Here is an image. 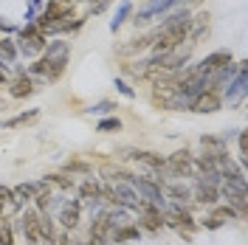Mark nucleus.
Listing matches in <instances>:
<instances>
[{
    "instance_id": "obj_1",
    "label": "nucleus",
    "mask_w": 248,
    "mask_h": 245,
    "mask_svg": "<svg viewBox=\"0 0 248 245\" xmlns=\"http://www.w3.org/2000/svg\"><path fill=\"white\" fill-rule=\"evenodd\" d=\"M68 57H71V43H65V40L48 43L46 51H43V57L29 68V77H43L46 82H57L65 74Z\"/></svg>"
},
{
    "instance_id": "obj_2",
    "label": "nucleus",
    "mask_w": 248,
    "mask_h": 245,
    "mask_svg": "<svg viewBox=\"0 0 248 245\" xmlns=\"http://www.w3.org/2000/svg\"><path fill=\"white\" fill-rule=\"evenodd\" d=\"M15 43H20V46H17V54H23V57H37V54L46 51L48 34H43L40 26L31 20V23H26L23 29H17V40Z\"/></svg>"
},
{
    "instance_id": "obj_3",
    "label": "nucleus",
    "mask_w": 248,
    "mask_h": 245,
    "mask_svg": "<svg viewBox=\"0 0 248 245\" xmlns=\"http://www.w3.org/2000/svg\"><path fill=\"white\" fill-rule=\"evenodd\" d=\"M181 6H184V0H147V3L139 9V15L133 17V23H136V29H141V26L153 23L155 17L170 15V12L181 9Z\"/></svg>"
},
{
    "instance_id": "obj_4",
    "label": "nucleus",
    "mask_w": 248,
    "mask_h": 245,
    "mask_svg": "<svg viewBox=\"0 0 248 245\" xmlns=\"http://www.w3.org/2000/svg\"><path fill=\"white\" fill-rule=\"evenodd\" d=\"M161 214H164V226H172V229H178L181 234L186 231V237L198 229V223L192 220L189 209H184L181 203H170V206H164V209H161Z\"/></svg>"
},
{
    "instance_id": "obj_5",
    "label": "nucleus",
    "mask_w": 248,
    "mask_h": 245,
    "mask_svg": "<svg viewBox=\"0 0 248 245\" xmlns=\"http://www.w3.org/2000/svg\"><path fill=\"white\" fill-rule=\"evenodd\" d=\"M223 65H232V51H215V54L203 57L198 65H192V71H195V74H201V77H209V74L220 71Z\"/></svg>"
},
{
    "instance_id": "obj_6",
    "label": "nucleus",
    "mask_w": 248,
    "mask_h": 245,
    "mask_svg": "<svg viewBox=\"0 0 248 245\" xmlns=\"http://www.w3.org/2000/svg\"><path fill=\"white\" fill-rule=\"evenodd\" d=\"M243 96H246V62H240L237 77L223 88L220 99H223V102H229V105H237V102H243Z\"/></svg>"
},
{
    "instance_id": "obj_7",
    "label": "nucleus",
    "mask_w": 248,
    "mask_h": 245,
    "mask_svg": "<svg viewBox=\"0 0 248 245\" xmlns=\"http://www.w3.org/2000/svg\"><path fill=\"white\" fill-rule=\"evenodd\" d=\"M220 107H223V99H220L217 91H203L189 102V110L192 113H217Z\"/></svg>"
},
{
    "instance_id": "obj_8",
    "label": "nucleus",
    "mask_w": 248,
    "mask_h": 245,
    "mask_svg": "<svg viewBox=\"0 0 248 245\" xmlns=\"http://www.w3.org/2000/svg\"><path fill=\"white\" fill-rule=\"evenodd\" d=\"M237 217V212H234L232 206H212V212H209V217L203 220V226L206 229H220L223 223H229V220H234Z\"/></svg>"
},
{
    "instance_id": "obj_9",
    "label": "nucleus",
    "mask_w": 248,
    "mask_h": 245,
    "mask_svg": "<svg viewBox=\"0 0 248 245\" xmlns=\"http://www.w3.org/2000/svg\"><path fill=\"white\" fill-rule=\"evenodd\" d=\"M79 214H82V203L79 200H71V203H65L60 212V223L65 231H74L79 226Z\"/></svg>"
},
{
    "instance_id": "obj_10",
    "label": "nucleus",
    "mask_w": 248,
    "mask_h": 245,
    "mask_svg": "<svg viewBox=\"0 0 248 245\" xmlns=\"http://www.w3.org/2000/svg\"><path fill=\"white\" fill-rule=\"evenodd\" d=\"M37 226H40V212H37V209H26V214L20 217V229H23V234H26L29 243H37V240H40Z\"/></svg>"
},
{
    "instance_id": "obj_11",
    "label": "nucleus",
    "mask_w": 248,
    "mask_h": 245,
    "mask_svg": "<svg viewBox=\"0 0 248 245\" xmlns=\"http://www.w3.org/2000/svg\"><path fill=\"white\" fill-rule=\"evenodd\" d=\"M139 237H141V229L139 226H133V223H124V226H119V229L110 231V243H116V245L133 243V240H139Z\"/></svg>"
},
{
    "instance_id": "obj_12",
    "label": "nucleus",
    "mask_w": 248,
    "mask_h": 245,
    "mask_svg": "<svg viewBox=\"0 0 248 245\" xmlns=\"http://www.w3.org/2000/svg\"><path fill=\"white\" fill-rule=\"evenodd\" d=\"M217 198H220V192H217L215 186L195 184V189H192V200H198L201 206H217Z\"/></svg>"
},
{
    "instance_id": "obj_13",
    "label": "nucleus",
    "mask_w": 248,
    "mask_h": 245,
    "mask_svg": "<svg viewBox=\"0 0 248 245\" xmlns=\"http://www.w3.org/2000/svg\"><path fill=\"white\" fill-rule=\"evenodd\" d=\"M130 153V158H136L139 164H144L147 169H153V172H158V169H164V158L155 153H147V150H127Z\"/></svg>"
},
{
    "instance_id": "obj_14",
    "label": "nucleus",
    "mask_w": 248,
    "mask_h": 245,
    "mask_svg": "<svg viewBox=\"0 0 248 245\" xmlns=\"http://www.w3.org/2000/svg\"><path fill=\"white\" fill-rule=\"evenodd\" d=\"M31 93H34V79H31L29 74H20V77L12 82V96H15V99H26Z\"/></svg>"
},
{
    "instance_id": "obj_15",
    "label": "nucleus",
    "mask_w": 248,
    "mask_h": 245,
    "mask_svg": "<svg viewBox=\"0 0 248 245\" xmlns=\"http://www.w3.org/2000/svg\"><path fill=\"white\" fill-rule=\"evenodd\" d=\"M201 147H203V153L212 155V158H220V155H226V141H223V138L203 136V138H201Z\"/></svg>"
},
{
    "instance_id": "obj_16",
    "label": "nucleus",
    "mask_w": 248,
    "mask_h": 245,
    "mask_svg": "<svg viewBox=\"0 0 248 245\" xmlns=\"http://www.w3.org/2000/svg\"><path fill=\"white\" fill-rule=\"evenodd\" d=\"M161 189H167V195H170L175 203H181V206H184L186 200H192V189L184 186V184H164Z\"/></svg>"
},
{
    "instance_id": "obj_17",
    "label": "nucleus",
    "mask_w": 248,
    "mask_h": 245,
    "mask_svg": "<svg viewBox=\"0 0 248 245\" xmlns=\"http://www.w3.org/2000/svg\"><path fill=\"white\" fill-rule=\"evenodd\" d=\"M130 15H133V3H130V0H122L119 9H116V17L110 20V31H119L124 23H127V17Z\"/></svg>"
},
{
    "instance_id": "obj_18",
    "label": "nucleus",
    "mask_w": 248,
    "mask_h": 245,
    "mask_svg": "<svg viewBox=\"0 0 248 245\" xmlns=\"http://www.w3.org/2000/svg\"><path fill=\"white\" fill-rule=\"evenodd\" d=\"M15 60H17V43L15 40H3V43H0V62L12 65Z\"/></svg>"
},
{
    "instance_id": "obj_19",
    "label": "nucleus",
    "mask_w": 248,
    "mask_h": 245,
    "mask_svg": "<svg viewBox=\"0 0 248 245\" xmlns=\"http://www.w3.org/2000/svg\"><path fill=\"white\" fill-rule=\"evenodd\" d=\"M40 119V110H29V113H20V116H15V119H6L3 122V127H20V124H31Z\"/></svg>"
},
{
    "instance_id": "obj_20",
    "label": "nucleus",
    "mask_w": 248,
    "mask_h": 245,
    "mask_svg": "<svg viewBox=\"0 0 248 245\" xmlns=\"http://www.w3.org/2000/svg\"><path fill=\"white\" fill-rule=\"evenodd\" d=\"M48 189L54 186V189H62V192H68V189H74V181L71 178H65V175H48L46 178Z\"/></svg>"
},
{
    "instance_id": "obj_21",
    "label": "nucleus",
    "mask_w": 248,
    "mask_h": 245,
    "mask_svg": "<svg viewBox=\"0 0 248 245\" xmlns=\"http://www.w3.org/2000/svg\"><path fill=\"white\" fill-rule=\"evenodd\" d=\"M122 130V122L113 116V119H105V122H99V133H119Z\"/></svg>"
},
{
    "instance_id": "obj_22",
    "label": "nucleus",
    "mask_w": 248,
    "mask_h": 245,
    "mask_svg": "<svg viewBox=\"0 0 248 245\" xmlns=\"http://www.w3.org/2000/svg\"><path fill=\"white\" fill-rule=\"evenodd\" d=\"M0 245H15V231L9 223H0Z\"/></svg>"
},
{
    "instance_id": "obj_23",
    "label": "nucleus",
    "mask_w": 248,
    "mask_h": 245,
    "mask_svg": "<svg viewBox=\"0 0 248 245\" xmlns=\"http://www.w3.org/2000/svg\"><path fill=\"white\" fill-rule=\"evenodd\" d=\"M65 169H68V172H79V175H91V167H88L85 161H68Z\"/></svg>"
},
{
    "instance_id": "obj_24",
    "label": "nucleus",
    "mask_w": 248,
    "mask_h": 245,
    "mask_svg": "<svg viewBox=\"0 0 248 245\" xmlns=\"http://www.w3.org/2000/svg\"><path fill=\"white\" fill-rule=\"evenodd\" d=\"M116 88H119V93H122V96H127V99H133V96H136V91H133L124 79H116Z\"/></svg>"
},
{
    "instance_id": "obj_25",
    "label": "nucleus",
    "mask_w": 248,
    "mask_h": 245,
    "mask_svg": "<svg viewBox=\"0 0 248 245\" xmlns=\"http://www.w3.org/2000/svg\"><path fill=\"white\" fill-rule=\"evenodd\" d=\"M110 3H113V0H93V3H91V15H102Z\"/></svg>"
},
{
    "instance_id": "obj_26",
    "label": "nucleus",
    "mask_w": 248,
    "mask_h": 245,
    "mask_svg": "<svg viewBox=\"0 0 248 245\" xmlns=\"http://www.w3.org/2000/svg\"><path fill=\"white\" fill-rule=\"evenodd\" d=\"M237 144H240V161H246V153H248V133H240V136H237Z\"/></svg>"
},
{
    "instance_id": "obj_27",
    "label": "nucleus",
    "mask_w": 248,
    "mask_h": 245,
    "mask_svg": "<svg viewBox=\"0 0 248 245\" xmlns=\"http://www.w3.org/2000/svg\"><path fill=\"white\" fill-rule=\"evenodd\" d=\"M110 110H116L113 107V102H99V105H93L91 107V113H99V116H102V113H110Z\"/></svg>"
},
{
    "instance_id": "obj_28",
    "label": "nucleus",
    "mask_w": 248,
    "mask_h": 245,
    "mask_svg": "<svg viewBox=\"0 0 248 245\" xmlns=\"http://www.w3.org/2000/svg\"><path fill=\"white\" fill-rule=\"evenodd\" d=\"M9 200H15V192L9 186H0V203H9Z\"/></svg>"
},
{
    "instance_id": "obj_29",
    "label": "nucleus",
    "mask_w": 248,
    "mask_h": 245,
    "mask_svg": "<svg viewBox=\"0 0 248 245\" xmlns=\"http://www.w3.org/2000/svg\"><path fill=\"white\" fill-rule=\"evenodd\" d=\"M51 245H68V234H57V237L51 240Z\"/></svg>"
},
{
    "instance_id": "obj_30",
    "label": "nucleus",
    "mask_w": 248,
    "mask_h": 245,
    "mask_svg": "<svg viewBox=\"0 0 248 245\" xmlns=\"http://www.w3.org/2000/svg\"><path fill=\"white\" fill-rule=\"evenodd\" d=\"M0 31H9V34H12V31H17L15 26H9V23H3V20H0Z\"/></svg>"
},
{
    "instance_id": "obj_31",
    "label": "nucleus",
    "mask_w": 248,
    "mask_h": 245,
    "mask_svg": "<svg viewBox=\"0 0 248 245\" xmlns=\"http://www.w3.org/2000/svg\"><path fill=\"white\" fill-rule=\"evenodd\" d=\"M186 6H195V3H201V0H184Z\"/></svg>"
},
{
    "instance_id": "obj_32",
    "label": "nucleus",
    "mask_w": 248,
    "mask_h": 245,
    "mask_svg": "<svg viewBox=\"0 0 248 245\" xmlns=\"http://www.w3.org/2000/svg\"><path fill=\"white\" fill-rule=\"evenodd\" d=\"M74 3H82V0H74Z\"/></svg>"
}]
</instances>
